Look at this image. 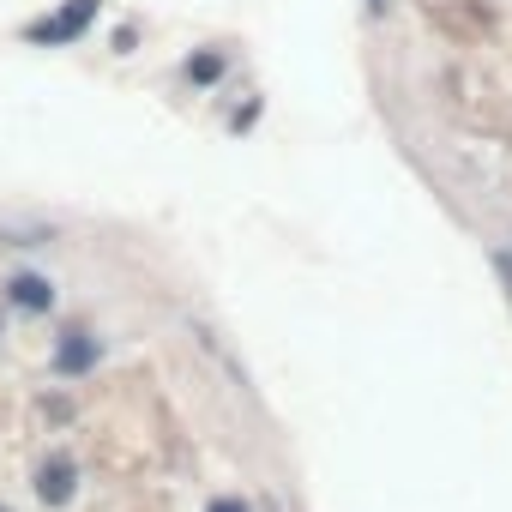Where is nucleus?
Listing matches in <instances>:
<instances>
[{"label": "nucleus", "instance_id": "nucleus-1", "mask_svg": "<svg viewBox=\"0 0 512 512\" xmlns=\"http://www.w3.org/2000/svg\"><path fill=\"white\" fill-rule=\"evenodd\" d=\"M73 488H79V470H73V458H67V452H55V458H43V464H37V500H43V506H67V500H73Z\"/></svg>", "mask_w": 512, "mask_h": 512}, {"label": "nucleus", "instance_id": "nucleus-2", "mask_svg": "<svg viewBox=\"0 0 512 512\" xmlns=\"http://www.w3.org/2000/svg\"><path fill=\"white\" fill-rule=\"evenodd\" d=\"M91 19H97V0H73V7H61L55 19L31 25V37H37V43H73V37H85Z\"/></svg>", "mask_w": 512, "mask_h": 512}, {"label": "nucleus", "instance_id": "nucleus-3", "mask_svg": "<svg viewBox=\"0 0 512 512\" xmlns=\"http://www.w3.org/2000/svg\"><path fill=\"white\" fill-rule=\"evenodd\" d=\"M97 356H103V344H97L91 332H67L61 350H55V368H61V374H91Z\"/></svg>", "mask_w": 512, "mask_h": 512}, {"label": "nucleus", "instance_id": "nucleus-4", "mask_svg": "<svg viewBox=\"0 0 512 512\" xmlns=\"http://www.w3.org/2000/svg\"><path fill=\"white\" fill-rule=\"evenodd\" d=\"M7 296H13L25 314H49V308H55V284H49V278H37V272H19V278L7 284Z\"/></svg>", "mask_w": 512, "mask_h": 512}, {"label": "nucleus", "instance_id": "nucleus-5", "mask_svg": "<svg viewBox=\"0 0 512 512\" xmlns=\"http://www.w3.org/2000/svg\"><path fill=\"white\" fill-rule=\"evenodd\" d=\"M217 73H223V61H217V55H199V61H187V79H199V85H211Z\"/></svg>", "mask_w": 512, "mask_h": 512}, {"label": "nucleus", "instance_id": "nucleus-6", "mask_svg": "<svg viewBox=\"0 0 512 512\" xmlns=\"http://www.w3.org/2000/svg\"><path fill=\"white\" fill-rule=\"evenodd\" d=\"M205 512H247V506H241V500H229V494H223V500H211V506H205Z\"/></svg>", "mask_w": 512, "mask_h": 512}, {"label": "nucleus", "instance_id": "nucleus-7", "mask_svg": "<svg viewBox=\"0 0 512 512\" xmlns=\"http://www.w3.org/2000/svg\"><path fill=\"white\" fill-rule=\"evenodd\" d=\"M368 13H374V19H380V13H386V0H368Z\"/></svg>", "mask_w": 512, "mask_h": 512}, {"label": "nucleus", "instance_id": "nucleus-8", "mask_svg": "<svg viewBox=\"0 0 512 512\" xmlns=\"http://www.w3.org/2000/svg\"><path fill=\"white\" fill-rule=\"evenodd\" d=\"M0 512H7V506H0Z\"/></svg>", "mask_w": 512, "mask_h": 512}]
</instances>
